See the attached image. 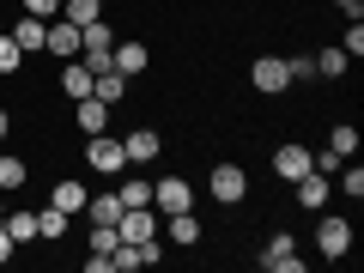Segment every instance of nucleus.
<instances>
[{
    "mask_svg": "<svg viewBox=\"0 0 364 273\" xmlns=\"http://www.w3.org/2000/svg\"><path fill=\"white\" fill-rule=\"evenodd\" d=\"M207 195L219 200V207H243V195H249V170H243V164H213Z\"/></svg>",
    "mask_w": 364,
    "mask_h": 273,
    "instance_id": "nucleus-1",
    "label": "nucleus"
},
{
    "mask_svg": "<svg viewBox=\"0 0 364 273\" xmlns=\"http://www.w3.org/2000/svg\"><path fill=\"white\" fill-rule=\"evenodd\" d=\"M316 249H322L328 261H346V255H352V219L322 213V219H316Z\"/></svg>",
    "mask_w": 364,
    "mask_h": 273,
    "instance_id": "nucleus-2",
    "label": "nucleus"
},
{
    "mask_svg": "<svg viewBox=\"0 0 364 273\" xmlns=\"http://www.w3.org/2000/svg\"><path fill=\"white\" fill-rule=\"evenodd\" d=\"M249 85H255L261 97H279V91H291L286 55H255V67H249Z\"/></svg>",
    "mask_w": 364,
    "mask_h": 273,
    "instance_id": "nucleus-3",
    "label": "nucleus"
},
{
    "mask_svg": "<svg viewBox=\"0 0 364 273\" xmlns=\"http://www.w3.org/2000/svg\"><path fill=\"white\" fill-rule=\"evenodd\" d=\"M152 207L164 213V219H170V213H188V207H195V182H188V176H158L152 182Z\"/></svg>",
    "mask_w": 364,
    "mask_h": 273,
    "instance_id": "nucleus-4",
    "label": "nucleus"
},
{
    "mask_svg": "<svg viewBox=\"0 0 364 273\" xmlns=\"http://www.w3.org/2000/svg\"><path fill=\"white\" fill-rule=\"evenodd\" d=\"M85 164L97 170V176H122V170H128V152H122V140H109V134H91Z\"/></svg>",
    "mask_w": 364,
    "mask_h": 273,
    "instance_id": "nucleus-5",
    "label": "nucleus"
},
{
    "mask_svg": "<svg viewBox=\"0 0 364 273\" xmlns=\"http://www.w3.org/2000/svg\"><path fill=\"white\" fill-rule=\"evenodd\" d=\"M261 267H273V273H304V255H298V243H291V231H273Z\"/></svg>",
    "mask_w": 364,
    "mask_h": 273,
    "instance_id": "nucleus-6",
    "label": "nucleus"
},
{
    "mask_svg": "<svg viewBox=\"0 0 364 273\" xmlns=\"http://www.w3.org/2000/svg\"><path fill=\"white\" fill-rule=\"evenodd\" d=\"M116 231H122V243H152V237H158V219H152V207H122Z\"/></svg>",
    "mask_w": 364,
    "mask_h": 273,
    "instance_id": "nucleus-7",
    "label": "nucleus"
},
{
    "mask_svg": "<svg viewBox=\"0 0 364 273\" xmlns=\"http://www.w3.org/2000/svg\"><path fill=\"white\" fill-rule=\"evenodd\" d=\"M43 49H49L55 61H73V55H79V25H67V18L55 13V18H49V37H43Z\"/></svg>",
    "mask_w": 364,
    "mask_h": 273,
    "instance_id": "nucleus-8",
    "label": "nucleus"
},
{
    "mask_svg": "<svg viewBox=\"0 0 364 273\" xmlns=\"http://www.w3.org/2000/svg\"><path fill=\"white\" fill-rule=\"evenodd\" d=\"M304 170H310V146L286 140V146H279V152H273V176H279V182H298Z\"/></svg>",
    "mask_w": 364,
    "mask_h": 273,
    "instance_id": "nucleus-9",
    "label": "nucleus"
},
{
    "mask_svg": "<svg viewBox=\"0 0 364 273\" xmlns=\"http://www.w3.org/2000/svg\"><path fill=\"white\" fill-rule=\"evenodd\" d=\"M6 31H13V43H18L25 55H37V49H43V37H49V18H31V13H18Z\"/></svg>",
    "mask_w": 364,
    "mask_h": 273,
    "instance_id": "nucleus-10",
    "label": "nucleus"
},
{
    "mask_svg": "<svg viewBox=\"0 0 364 273\" xmlns=\"http://www.w3.org/2000/svg\"><path fill=\"white\" fill-rule=\"evenodd\" d=\"M73 122H79V134H109V104H97V97H79L73 104Z\"/></svg>",
    "mask_w": 364,
    "mask_h": 273,
    "instance_id": "nucleus-11",
    "label": "nucleus"
},
{
    "mask_svg": "<svg viewBox=\"0 0 364 273\" xmlns=\"http://www.w3.org/2000/svg\"><path fill=\"white\" fill-rule=\"evenodd\" d=\"M91 97H97V104H122V97H128V73L97 67V73H91Z\"/></svg>",
    "mask_w": 364,
    "mask_h": 273,
    "instance_id": "nucleus-12",
    "label": "nucleus"
},
{
    "mask_svg": "<svg viewBox=\"0 0 364 273\" xmlns=\"http://www.w3.org/2000/svg\"><path fill=\"white\" fill-rule=\"evenodd\" d=\"M109 67H116V73H146V67H152V55H146V43H116V49H109Z\"/></svg>",
    "mask_w": 364,
    "mask_h": 273,
    "instance_id": "nucleus-13",
    "label": "nucleus"
},
{
    "mask_svg": "<svg viewBox=\"0 0 364 273\" xmlns=\"http://www.w3.org/2000/svg\"><path fill=\"white\" fill-rule=\"evenodd\" d=\"M122 152H128V170L134 164H152V158H158V128H134L128 140H122Z\"/></svg>",
    "mask_w": 364,
    "mask_h": 273,
    "instance_id": "nucleus-14",
    "label": "nucleus"
},
{
    "mask_svg": "<svg viewBox=\"0 0 364 273\" xmlns=\"http://www.w3.org/2000/svg\"><path fill=\"white\" fill-rule=\"evenodd\" d=\"M291 188H298V207H328V176L322 170H304Z\"/></svg>",
    "mask_w": 364,
    "mask_h": 273,
    "instance_id": "nucleus-15",
    "label": "nucleus"
},
{
    "mask_svg": "<svg viewBox=\"0 0 364 273\" xmlns=\"http://www.w3.org/2000/svg\"><path fill=\"white\" fill-rule=\"evenodd\" d=\"M85 213H91V225H116V219H122V195H116V188L85 195Z\"/></svg>",
    "mask_w": 364,
    "mask_h": 273,
    "instance_id": "nucleus-16",
    "label": "nucleus"
},
{
    "mask_svg": "<svg viewBox=\"0 0 364 273\" xmlns=\"http://www.w3.org/2000/svg\"><path fill=\"white\" fill-rule=\"evenodd\" d=\"M61 91H67V97H73V104H79V97H91V67L79 61V55H73V61L61 67Z\"/></svg>",
    "mask_w": 364,
    "mask_h": 273,
    "instance_id": "nucleus-17",
    "label": "nucleus"
},
{
    "mask_svg": "<svg viewBox=\"0 0 364 273\" xmlns=\"http://www.w3.org/2000/svg\"><path fill=\"white\" fill-rule=\"evenodd\" d=\"M49 207H61L67 219H73V213L85 207V182H73V176H61V182H55V195H49Z\"/></svg>",
    "mask_w": 364,
    "mask_h": 273,
    "instance_id": "nucleus-18",
    "label": "nucleus"
},
{
    "mask_svg": "<svg viewBox=\"0 0 364 273\" xmlns=\"http://www.w3.org/2000/svg\"><path fill=\"white\" fill-rule=\"evenodd\" d=\"M122 188H116V195H122V207H152V182H146V176H128V170H122Z\"/></svg>",
    "mask_w": 364,
    "mask_h": 273,
    "instance_id": "nucleus-19",
    "label": "nucleus"
},
{
    "mask_svg": "<svg viewBox=\"0 0 364 273\" xmlns=\"http://www.w3.org/2000/svg\"><path fill=\"white\" fill-rule=\"evenodd\" d=\"M0 225H6V237H13L18 249H25V243H37V213H18V207H13Z\"/></svg>",
    "mask_w": 364,
    "mask_h": 273,
    "instance_id": "nucleus-20",
    "label": "nucleus"
},
{
    "mask_svg": "<svg viewBox=\"0 0 364 273\" xmlns=\"http://www.w3.org/2000/svg\"><path fill=\"white\" fill-rule=\"evenodd\" d=\"M61 18H67V25H79V31H85L91 18H104V0H61Z\"/></svg>",
    "mask_w": 364,
    "mask_h": 273,
    "instance_id": "nucleus-21",
    "label": "nucleus"
},
{
    "mask_svg": "<svg viewBox=\"0 0 364 273\" xmlns=\"http://www.w3.org/2000/svg\"><path fill=\"white\" fill-rule=\"evenodd\" d=\"M170 243H182V249L200 243V219H195V207H188V213H170Z\"/></svg>",
    "mask_w": 364,
    "mask_h": 273,
    "instance_id": "nucleus-22",
    "label": "nucleus"
},
{
    "mask_svg": "<svg viewBox=\"0 0 364 273\" xmlns=\"http://www.w3.org/2000/svg\"><path fill=\"white\" fill-rule=\"evenodd\" d=\"M55 237H67V213L61 207H43L37 213V243H55Z\"/></svg>",
    "mask_w": 364,
    "mask_h": 273,
    "instance_id": "nucleus-23",
    "label": "nucleus"
},
{
    "mask_svg": "<svg viewBox=\"0 0 364 273\" xmlns=\"http://www.w3.org/2000/svg\"><path fill=\"white\" fill-rule=\"evenodd\" d=\"M328 152H340V158H358V128H352V122H340V128L328 134Z\"/></svg>",
    "mask_w": 364,
    "mask_h": 273,
    "instance_id": "nucleus-24",
    "label": "nucleus"
},
{
    "mask_svg": "<svg viewBox=\"0 0 364 273\" xmlns=\"http://www.w3.org/2000/svg\"><path fill=\"white\" fill-rule=\"evenodd\" d=\"M25 158H0V188H6V195H18V188H25Z\"/></svg>",
    "mask_w": 364,
    "mask_h": 273,
    "instance_id": "nucleus-25",
    "label": "nucleus"
},
{
    "mask_svg": "<svg viewBox=\"0 0 364 273\" xmlns=\"http://www.w3.org/2000/svg\"><path fill=\"white\" fill-rule=\"evenodd\" d=\"M346 67H352V55H346V49H322V55H316V73H322V79H340Z\"/></svg>",
    "mask_w": 364,
    "mask_h": 273,
    "instance_id": "nucleus-26",
    "label": "nucleus"
},
{
    "mask_svg": "<svg viewBox=\"0 0 364 273\" xmlns=\"http://www.w3.org/2000/svg\"><path fill=\"white\" fill-rule=\"evenodd\" d=\"M25 67V49L13 43V31H0V73H18Z\"/></svg>",
    "mask_w": 364,
    "mask_h": 273,
    "instance_id": "nucleus-27",
    "label": "nucleus"
},
{
    "mask_svg": "<svg viewBox=\"0 0 364 273\" xmlns=\"http://www.w3.org/2000/svg\"><path fill=\"white\" fill-rule=\"evenodd\" d=\"M286 73H291V85H298V79L310 85L316 79V55H286Z\"/></svg>",
    "mask_w": 364,
    "mask_h": 273,
    "instance_id": "nucleus-28",
    "label": "nucleus"
},
{
    "mask_svg": "<svg viewBox=\"0 0 364 273\" xmlns=\"http://www.w3.org/2000/svg\"><path fill=\"white\" fill-rule=\"evenodd\" d=\"M340 188H346V200H364V170L346 158V170H340Z\"/></svg>",
    "mask_w": 364,
    "mask_h": 273,
    "instance_id": "nucleus-29",
    "label": "nucleus"
},
{
    "mask_svg": "<svg viewBox=\"0 0 364 273\" xmlns=\"http://www.w3.org/2000/svg\"><path fill=\"white\" fill-rule=\"evenodd\" d=\"M116 243H122L116 225H97V231H91V249H97V255H116Z\"/></svg>",
    "mask_w": 364,
    "mask_h": 273,
    "instance_id": "nucleus-30",
    "label": "nucleus"
},
{
    "mask_svg": "<svg viewBox=\"0 0 364 273\" xmlns=\"http://www.w3.org/2000/svg\"><path fill=\"white\" fill-rule=\"evenodd\" d=\"M340 49H346L352 61L364 55V18H346V43H340Z\"/></svg>",
    "mask_w": 364,
    "mask_h": 273,
    "instance_id": "nucleus-31",
    "label": "nucleus"
},
{
    "mask_svg": "<svg viewBox=\"0 0 364 273\" xmlns=\"http://www.w3.org/2000/svg\"><path fill=\"white\" fill-rule=\"evenodd\" d=\"M18 13H31V18H55V13H61V0H18Z\"/></svg>",
    "mask_w": 364,
    "mask_h": 273,
    "instance_id": "nucleus-32",
    "label": "nucleus"
},
{
    "mask_svg": "<svg viewBox=\"0 0 364 273\" xmlns=\"http://www.w3.org/2000/svg\"><path fill=\"white\" fill-rule=\"evenodd\" d=\"M13 249H18V243L6 237V225H0V261H13Z\"/></svg>",
    "mask_w": 364,
    "mask_h": 273,
    "instance_id": "nucleus-33",
    "label": "nucleus"
},
{
    "mask_svg": "<svg viewBox=\"0 0 364 273\" xmlns=\"http://www.w3.org/2000/svg\"><path fill=\"white\" fill-rule=\"evenodd\" d=\"M6 134H13V109H0V140H6Z\"/></svg>",
    "mask_w": 364,
    "mask_h": 273,
    "instance_id": "nucleus-34",
    "label": "nucleus"
},
{
    "mask_svg": "<svg viewBox=\"0 0 364 273\" xmlns=\"http://www.w3.org/2000/svg\"><path fill=\"white\" fill-rule=\"evenodd\" d=\"M0 219H6V188H0Z\"/></svg>",
    "mask_w": 364,
    "mask_h": 273,
    "instance_id": "nucleus-35",
    "label": "nucleus"
},
{
    "mask_svg": "<svg viewBox=\"0 0 364 273\" xmlns=\"http://www.w3.org/2000/svg\"><path fill=\"white\" fill-rule=\"evenodd\" d=\"M334 6H352V0H334Z\"/></svg>",
    "mask_w": 364,
    "mask_h": 273,
    "instance_id": "nucleus-36",
    "label": "nucleus"
},
{
    "mask_svg": "<svg viewBox=\"0 0 364 273\" xmlns=\"http://www.w3.org/2000/svg\"><path fill=\"white\" fill-rule=\"evenodd\" d=\"M0 31H6V18H0Z\"/></svg>",
    "mask_w": 364,
    "mask_h": 273,
    "instance_id": "nucleus-37",
    "label": "nucleus"
}]
</instances>
